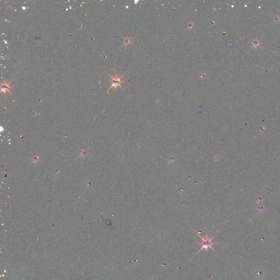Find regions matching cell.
<instances>
[{
  "label": "cell",
  "instance_id": "3",
  "mask_svg": "<svg viewBox=\"0 0 280 280\" xmlns=\"http://www.w3.org/2000/svg\"><path fill=\"white\" fill-rule=\"evenodd\" d=\"M9 84H10V83H7L6 79H4V83H1V90H2V92H3L4 94H6V92H10V90H9V89H10Z\"/></svg>",
  "mask_w": 280,
  "mask_h": 280
},
{
  "label": "cell",
  "instance_id": "1",
  "mask_svg": "<svg viewBox=\"0 0 280 280\" xmlns=\"http://www.w3.org/2000/svg\"><path fill=\"white\" fill-rule=\"evenodd\" d=\"M108 75H109V76H110L111 78V80L110 81V82H111L112 85L111 86V87L108 89V90H109L110 89L113 88V87H115V90L117 89V87H118V86L120 87H121V88H122V85H121V84L123 83V81H121V78H122L123 76L118 77V74H117V72L115 73V77H112L110 75V74H108Z\"/></svg>",
  "mask_w": 280,
  "mask_h": 280
},
{
  "label": "cell",
  "instance_id": "2",
  "mask_svg": "<svg viewBox=\"0 0 280 280\" xmlns=\"http://www.w3.org/2000/svg\"><path fill=\"white\" fill-rule=\"evenodd\" d=\"M202 240H203V243H202V245H203V247L201 248L200 250L203 249V248H205L206 251H207V249L208 248H211V249H213V248L212 247V245L213 244V243H212L211 242V240L212 239L211 238H208V236H207V237L206 238V239L203 238H201Z\"/></svg>",
  "mask_w": 280,
  "mask_h": 280
}]
</instances>
